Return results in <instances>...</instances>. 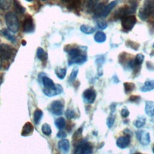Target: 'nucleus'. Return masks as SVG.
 <instances>
[{
	"mask_svg": "<svg viewBox=\"0 0 154 154\" xmlns=\"http://www.w3.org/2000/svg\"><path fill=\"white\" fill-rule=\"evenodd\" d=\"M5 19L7 26L10 31L14 33L19 30V22L18 17L12 11L7 13L5 16Z\"/></svg>",
	"mask_w": 154,
	"mask_h": 154,
	"instance_id": "f257e3e1",
	"label": "nucleus"
},
{
	"mask_svg": "<svg viewBox=\"0 0 154 154\" xmlns=\"http://www.w3.org/2000/svg\"><path fill=\"white\" fill-rule=\"evenodd\" d=\"M67 52L70 57H76L80 55L81 53V51L78 48H73L70 49L67 51Z\"/></svg>",
	"mask_w": 154,
	"mask_h": 154,
	"instance_id": "c85d7f7f",
	"label": "nucleus"
},
{
	"mask_svg": "<svg viewBox=\"0 0 154 154\" xmlns=\"http://www.w3.org/2000/svg\"><path fill=\"white\" fill-rule=\"evenodd\" d=\"M124 85V88H125V91L126 93H129L130 92H131L132 91L134 90V89L135 88V84L132 82H125L123 84Z\"/></svg>",
	"mask_w": 154,
	"mask_h": 154,
	"instance_id": "c756f323",
	"label": "nucleus"
},
{
	"mask_svg": "<svg viewBox=\"0 0 154 154\" xmlns=\"http://www.w3.org/2000/svg\"><path fill=\"white\" fill-rule=\"evenodd\" d=\"M64 2H69V5L75 7V6L78 5L79 3V0H61Z\"/></svg>",
	"mask_w": 154,
	"mask_h": 154,
	"instance_id": "c9c22d12",
	"label": "nucleus"
},
{
	"mask_svg": "<svg viewBox=\"0 0 154 154\" xmlns=\"http://www.w3.org/2000/svg\"><path fill=\"white\" fill-rule=\"evenodd\" d=\"M65 116L67 117V119H73L75 117L76 114H75V112L73 110L69 109H67L66 111Z\"/></svg>",
	"mask_w": 154,
	"mask_h": 154,
	"instance_id": "72a5a7b5",
	"label": "nucleus"
},
{
	"mask_svg": "<svg viewBox=\"0 0 154 154\" xmlns=\"http://www.w3.org/2000/svg\"><path fill=\"white\" fill-rule=\"evenodd\" d=\"M92 145L88 142L79 143L75 150V154H90L92 153Z\"/></svg>",
	"mask_w": 154,
	"mask_h": 154,
	"instance_id": "20e7f679",
	"label": "nucleus"
},
{
	"mask_svg": "<svg viewBox=\"0 0 154 154\" xmlns=\"http://www.w3.org/2000/svg\"><path fill=\"white\" fill-rule=\"evenodd\" d=\"M1 33L3 35H4L8 40L11 41V42H15V37L12 34V32L10 31L9 29H3L1 30Z\"/></svg>",
	"mask_w": 154,
	"mask_h": 154,
	"instance_id": "5701e85b",
	"label": "nucleus"
},
{
	"mask_svg": "<svg viewBox=\"0 0 154 154\" xmlns=\"http://www.w3.org/2000/svg\"><path fill=\"white\" fill-rule=\"evenodd\" d=\"M34 129V127L32 125L30 122H26L23 125L22 129V132H21V135L22 136H26L30 134Z\"/></svg>",
	"mask_w": 154,
	"mask_h": 154,
	"instance_id": "2eb2a0df",
	"label": "nucleus"
},
{
	"mask_svg": "<svg viewBox=\"0 0 154 154\" xmlns=\"http://www.w3.org/2000/svg\"><path fill=\"white\" fill-rule=\"evenodd\" d=\"M117 4L116 1H112L109 4H108L107 5H105L103 8L102 13V17H106L111 11L113 9V8L116 6Z\"/></svg>",
	"mask_w": 154,
	"mask_h": 154,
	"instance_id": "a211bd4d",
	"label": "nucleus"
},
{
	"mask_svg": "<svg viewBox=\"0 0 154 154\" xmlns=\"http://www.w3.org/2000/svg\"><path fill=\"white\" fill-rule=\"evenodd\" d=\"M130 143V138L129 136L120 137L117 138L116 141V144L117 147L120 149H125L128 146Z\"/></svg>",
	"mask_w": 154,
	"mask_h": 154,
	"instance_id": "f8f14e48",
	"label": "nucleus"
},
{
	"mask_svg": "<svg viewBox=\"0 0 154 154\" xmlns=\"http://www.w3.org/2000/svg\"><path fill=\"white\" fill-rule=\"evenodd\" d=\"M14 7L16 13H23L25 11V8L20 4L18 0H13Z\"/></svg>",
	"mask_w": 154,
	"mask_h": 154,
	"instance_id": "393cba45",
	"label": "nucleus"
},
{
	"mask_svg": "<svg viewBox=\"0 0 154 154\" xmlns=\"http://www.w3.org/2000/svg\"><path fill=\"white\" fill-rule=\"evenodd\" d=\"M129 112L128 109L123 108L121 110V115L123 117H126L129 116Z\"/></svg>",
	"mask_w": 154,
	"mask_h": 154,
	"instance_id": "ea45409f",
	"label": "nucleus"
},
{
	"mask_svg": "<svg viewBox=\"0 0 154 154\" xmlns=\"http://www.w3.org/2000/svg\"><path fill=\"white\" fill-rule=\"evenodd\" d=\"M43 115V114L41 109H37L35 110L34 112V121L36 125L39 124L41 119H42Z\"/></svg>",
	"mask_w": 154,
	"mask_h": 154,
	"instance_id": "4be33fe9",
	"label": "nucleus"
},
{
	"mask_svg": "<svg viewBox=\"0 0 154 154\" xmlns=\"http://www.w3.org/2000/svg\"><path fill=\"white\" fill-rule=\"evenodd\" d=\"M147 67L150 70H154V64L150 61H147L146 63Z\"/></svg>",
	"mask_w": 154,
	"mask_h": 154,
	"instance_id": "a19ab883",
	"label": "nucleus"
},
{
	"mask_svg": "<svg viewBox=\"0 0 154 154\" xmlns=\"http://www.w3.org/2000/svg\"><path fill=\"white\" fill-rule=\"evenodd\" d=\"M57 137L60 138H64L67 137V134L65 132V131H63V130H60L58 133H57Z\"/></svg>",
	"mask_w": 154,
	"mask_h": 154,
	"instance_id": "58836bf2",
	"label": "nucleus"
},
{
	"mask_svg": "<svg viewBox=\"0 0 154 154\" xmlns=\"http://www.w3.org/2000/svg\"><path fill=\"white\" fill-rule=\"evenodd\" d=\"M136 136L140 143L144 146H147L150 142V134L147 131L139 130L136 132Z\"/></svg>",
	"mask_w": 154,
	"mask_h": 154,
	"instance_id": "0eeeda50",
	"label": "nucleus"
},
{
	"mask_svg": "<svg viewBox=\"0 0 154 154\" xmlns=\"http://www.w3.org/2000/svg\"><path fill=\"white\" fill-rule=\"evenodd\" d=\"M145 112L146 113L152 117L154 116V102L152 101H146L145 106Z\"/></svg>",
	"mask_w": 154,
	"mask_h": 154,
	"instance_id": "f3484780",
	"label": "nucleus"
},
{
	"mask_svg": "<svg viewBox=\"0 0 154 154\" xmlns=\"http://www.w3.org/2000/svg\"><path fill=\"white\" fill-rule=\"evenodd\" d=\"M64 106L63 103L60 100L53 101L49 106V111L56 116H61L63 113Z\"/></svg>",
	"mask_w": 154,
	"mask_h": 154,
	"instance_id": "423d86ee",
	"label": "nucleus"
},
{
	"mask_svg": "<svg viewBox=\"0 0 154 154\" xmlns=\"http://www.w3.org/2000/svg\"><path fill=\"white\" fill-rule=\"evenodd\" d=\"M126 45L128 47L134 50H137L138 47H139V45L135 42H134L132 41H130V40H128L126 42Z\"/></svg>",
	"mask_w": 154,
	"mask_h": 154,
	"instance_id": "473e14b6",
	"label": "nucleus"
},
{
	"mask_svg": "<svg viewBox=\"0 0 154 154\" xmlns=\"http://www.w3.org/2000/svg\"><path fill=\"white\" fill-rule=\"evenodd\" d=\"M97 26L101 29H105L108 26L107 23L104 20H99L97 22Z\"/></svg>",
	"mask_w": 154,
	"mask_h": 154,
	"instance_id": "e433bc0d",
	"label": "nucleus"
},
{
	"mask_svg": "<svg viewBox=\"0 0 154 154\" xmlns=\"http://www.w3.org/2000/svg\"><path fill=\"white\" fill-rule=\"evenodd\" d=\"M87 60V56L82 54H80L76 57H70L69 60V66H71L73 64H81L84 63Z\"/></svg>",
	"mask_w": 154,
	"mask_h": 154,
	"instance_id": "9b49d317",
	"label": "nucleus"
},
{
	"mask_svg": "<svg viewBox=\"0 0 154 154\" xmlns=\"http://www.w3.org/2000/svg\"><path fill=\"white\" fill-rule=\"evenodd\" d=\"M96 97L95 91L92 88H88L83 93V98L85 102L88 103H92L94 102Z\"/></svg>",
	"mask_w": 154,
	"mask_h": 154,
	"instance_id": "6e6552de",
	"label": "nucleus"
},
{
	"mask_svg": "<svg viewBox=\"0 0 154 154\" xmlns=\"http://www.w3.org/2000/svg\"><path fill=\"white\" fill-rule=\"evenodd\" d=\"M66 72H67V70L65 68H64V69L57 68L55 70V73L57 76L60 79H63L64 78V77L66 75Z\"/></svg>",
	"mask_w": 154,
	"mask_h": 154,
	"instance_id": "a878e982",
	"label": "nucleus"
},
{
	"mask_svg": "<svg viewBox=\"0 0 154 154\" xmlns=\"http://www.w3.org/2000/svg\"><path fill=\"white\" fill-rule=\"evenodd\" d=\"M55 125L57 126V128L59 129H63L66 126V122L65 119L63 117H60L55 120Z\"/></svg>",
	"mask_w": 154,
	"mask_h": 154,
	"instance_id": "bb28decb",
	"label": "nucleus"
},
{
	"mask_svg": "<svg viewBox=\"0 0 154 154\" xmlns=\"http://www.w3.org/2000/svg\"><path fill=\"white\" fill-rule=\"evenodd\" d=\"M42 82L44 86V89H46V90L52 88L55 85L54 81L51 79H50L49 78L46 76H44L42 77Z\"/></svg>",
	"mask_w": 154,
	"mask_h": 154,
	"instance_id": "4468645a",
	"label": "nucleus"
},
{
	"mask_svg": "<svg viewBox=\"0 0 154 154\" xmlns=\"http://www.w3.org/2000/svg\"><path fill=\"white\" fill-rule=\"evenodd\" d=\"M140 97L138 96H131V97L129 98V100L131 102H136L138 101Z\"/></svg>",
	"mask_w": 154,
	"mask_h": 154,
	"instance_id": "79ce46f5",
	"label": "nucleus"
},
{
	"mask_svg": "<svg viewBox=\"0 0 154 154\" xmlns=\"http://www.w3.org/2000/svg\"><path fill=\"white\" fill-rule=\"evenodd\" d=\"M25 1H26L27 2H32V0H25Z\"/></svg>",
	"mask_w": 154,
	"mask_h": 154,
	"instance_id": "c03bdc74",
	"label": "nucleus"
},
{
	"mask_svg": "<svg viewBox=\"0 0 154 154\" xmlns=\"http://www.w3.org/2000/svg\"><path fill=\"white\" fill-rule=\"evenodd\" d=\"M153 153H154V147H153Z\"/></svg>",
	"mask_w": 154,
	"mask_h": 154,
	"instance_id": "49530a36",
	"label": "nucleus"
},
{
	"mask_svg": "<svg viewBox=\"0 0 154 154\" xmlns=\"http://www.w3.org/2000/svg\"><path fill=\"white\" fill-rule=\"evenodd\" d=\"M135 154H142L141 153H140V152H137V153H135Z\"/></svg>",
	"mask_w": 154,
	"mask_h": 154,
	"instance_id": "a18cd8bd",
	"label": "nucleus"
},
{
	"mask_svg": "<svg viewBox=\"0 0 154 154\" xmlns=\"http://www.w3.org/2000/svg\"><path fill=\"white\" fill-rule=\"evenodd\" d=\"M42 1H46V0H42Z\"/></svg>",
	"mask_w": 154,
	"mask_h": 154,
	"instance_id": "de8ad7c7",
	"label": "nucleus"
},
{
	"mask_svg": "<svg viewBox=\"0 0 154 154\" xmlns=\"http://www.w3.org/2000/svg\"><path fill=\"white\" fill-rule=\"evenodd\" d=\"M12 55L11 47L6 43L0 44V58L2 60H8Z\"/></svg>",
	"mask_w": 154,
	"mask_h": 154,
	"instance_id": "39448f33",
	"label": "nucleus"
},
{
	"mask_svg": "<svg viewBox=\"0 0 154 154\" xmlns=\"http://www.w3.org/2000/svg\"><path fill=\"white\" fill-rule=\"evenodd\" d=\"M63 91V88L62 86L60 84H55V87H53L52 88L46 90L43 89V93H45V95L49 96V97H52L55 95L59 94L61 93Z\"/></svg>",
	"mask_w": 154,
	"mask_h": 154,
	"instance_id": "1a4fd4ad",
	"label": "nucleus"
},
{
	"mask_svg": "<svg viewBox=\"0 0 154 154\" xmlns=\"http://www.w3.org/2000/svg\"><path fill=\"white\" fill-rule=\"evenodd\" d=\"M2 60L0 58V69L2 68Z\"/></svg>",
	"mask_w": 154,
	"mask_h": 154,
	"instance_id": "37998d69",
	"label": "nucleus"
},
{
	"mask_svg": "<svg viewBox=\"0 0 154 154\" xmlns=\"http://www.w3.org/2000/svg\"><path fill=\"white\" fill-rule=\"evenodd\" d=\"M78 73V68L77 67H75L73 68L70 75L69 76V82H73L76 78L77 75Z\"/></svg>",
	"mask_w": 154,
	"mask_h": 154,
	"instance_id": "2f4dec72",
	"label": "nucleus"
},
{
	"mask_svg": "<svg viewBox=\"0 0 154 154\" xmlns=\"http://www.w3.org/2000/svg\"><path fill=\"white\" fill-rule=\"evenodd\" d=\"M36 55L37 58L42 61H45L48 58L47 53L44 51V49L42 48H40V47L38 48L37 50Z\"/></svg>",
	"mask_w": 154,
	"mask_h": 154,
	"instance_id": "aec40b11",
	"label": "nucleus"
},
{
	"mask_svg": "<svg viewBox=\"0 0 154 154\" xmlns=\"http://www.w3.org/2000/svg\"><path fill=\"white\" fill-rule=\"evenodd\" d=\"M153 14H154V0H145L139 11V17L141 20H144Z\"/></svg>",
	"mask_w": 154,
	"mask_h": 154,
	"instance_id": "f03ea898",
	"label": "nucleus"
},
{
	"mask_svg": "<svg viewBox=\"0 0 154 154\" xmlns=\"http://www.w3.org/2000/svg\"><path fill=\"white\" fill-rule=\"evenodd\" d=\"M153 48H154V44H153Z\"/></svg>",
	"mask_w": 154,
	"mask_h": 154,
	"instance_id": "09e8293b",
	"label": "nucleus"
},
{
	"mask_svg": "<svg viewBox=\"0 0 154 154\" xmlns=\"http://www.w3.org/2000/svg\"><path fill=\"white\" fill-rule=\"evenodd\" d=\"M114 120H115V116L114 115H111L107 119L106 121V124L107 126L109 128H111L114 123Z\"/></svg>",
	"mask_w": 154,
	"mask_h": 154,
	"instance_id": "f704fd0d",
	"label": "nucleus"
},
{
	"mask_svg": "<svg viewBox=\"0 0 154 154\" xmlns=\"http://www.w3.org/2000/svg\"><path fill=\"white\" fill-rule=\"evenodd\" d=\"M137 22L136 17L134 15H128L122 19V26L127 31H131Z\"/></svg>",
	"mask_w": 154,
	"mask_h": 154,
	"instance_id": "7ed1b4c3",
	"label": "nucleus"
},
{
	"mask_svg": "<svg viewBox=\"0 0 154 154\" xmlns=\"http://www.w3.org/2000/svg\"><path fill=\"white\" fill-rule=\"evenodd\" d=\"M154 89V80L149 79L147 80L141 88V90L143 92H147Z\"/></svg>",
	"mask_w": 154,
	"mask_h": 154,
	"instance_id": "dca6fc26",
	"label": "nucleus"
},
{
	"mask_svg": "<svg viewBox=\"0 0 154 154\" xmlns=\"http://www.w3.org/2000/svg\"><path fill=\"white\" fill-rule=\"evenodd\" d=\"M42 131L45 135H50L52 133L51 128L48 123H45L42 125Z\"/></svg>",
	"mask_w": 154,
	"mask_h": 154,
	"instance_id": "7c9ffc66",
	"label": "nucleus"
},
{
	"mask_svg": "<svg viewBox=\"0 0 154 154\" xmlns=\"http://www.w3.org/2000/svg\"><path fill=\"white\" fill-rule=\"evenodd\" d=\"M12 0H0V9L2 10H7L11 7Z\"/></svg>",
	"mask_w": 154,
	"mask_h": 154,
	"instance_id": "b1692460",
	"label": "nucleus"
},
{
	"mask_svg": "<svg viewBox=\"0 0 154 154\" xmlns=\"http://www.w3.org/2000/svg\"><path fill=\"white\" fill-rule=\"evenodd\" d=\"M145 123H146V118L143 116H140L135 122L134 125L137 128H140L143 127Z\"/></svg>",
	"mask_w": 154,
	"mask_h": 154,
	"instance_id": "cd10ccee",
	"label": "nucleus"
},
{
	"mask_svg": "<svg viewBox=\"0 0 154 154\" xmlns=\"http://www.w3.org/2000/svg\"><path fill=\"white\" fill-rule=\"evenodd\" d=\"M58 146L59 149L64 154L67 153L70 148V143L68 140L62 139L58 141Z\"/></svg>",
	"mask_w": 154,
	"mask_h": 154,
	"instance_id": "ddd939ff",
	"label": "nucleus"
},
{
	"mask_svg": "<svg viewBox=\"0 0 154 154\" xmlns=\"http://www.w3.org/2000/svg\"><path fill=\"white\" fill-rule=\"evenodd\" d=\"M80 30L84 34H90L95 31V28L93 26L87 25H82L80 26Z\"/></svg>",
	"mask_w": 154,
	"mask_h": 154,
	"instance_id": "412c9836",
	"label": "nucleus"
},
{
	"mask_svg": "<svg viewBox=\"0 0 154 154\" xmlns=\"http://www.w3.org/2000/svg\"><path fill=\"white\" fill-rule=\"evenodd\" d=\"M97 5V0H88V7L90 8H93Z\"/></svg>",
	"mask_w": 154,
	"mask_h": 154,
	"instance_id": "4c0bfd02",
	"label": "nucleus"
},
{
	"mask_svg": "<svg viewBox=\"0 0 154 154\" xmlns=\"http://www.w3.org/2000/svg\"><path fill=\"white\" fill-rule=\"evenodd\" d=\"M106 34L102 31H97L94 36V39L95 42L99 43H103L106 40Z\"/></svg>",
	"mask_w": 154,
	"mask_h": 154,
	"instance_id": "6ab92c4d",
	"label": "nucleus"
},
{
	"mask_svg": "<svg viewBox=\"0 0 154 154\" xmlns=\"http://www.w3.org/2000/svg\"><path fill=\"white\" fill-rule=\"evenodd\" d=\"M34 28H35V26H34L32 19L31 17H26L23 25V31L26 33H30L33 32V31L34 30Z\"/></svg>",
	"mask_w": 154,
	"mask_h": 154,
	"instance_id": "9d476101",
	"label": "nucleus"
}]
</instances>
